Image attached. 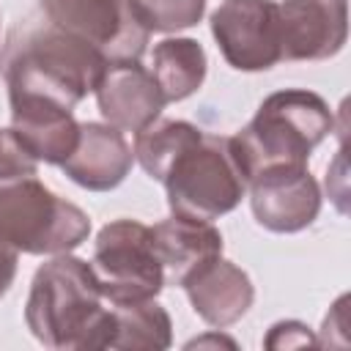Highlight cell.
<instances>
[{"mask_svg": "<svg viewBox=\"0 0 351 351\" xmlns=\"http://www.w3.org/2000/svg\"><path fill=\"white\" fill-rule=\"evenodd\" d=\"M16 263H19V252H16L11 244H5V241L0 239V299H3V296L11 291V285H14Z\"/></svg>", "mask_w": 351, "mask_h": 351, "instance_id": "cell-22", "label": "cell"}, {"mask_svg": "<svg viewBox=\"0 0 351 351\" xmlns=\"http://www.w3.org/2000/svg\"><path fill=\"white\" fill-rule=\"evenodd\" d=\"M38 14L90 44L107 63L140 60L148 49L151 30L129 0H38Z\"/></svg>", "mask_w": 351, "mask_h": 351, "instance_id": "cell-7", "label": "cell"}, {"mask_svg": "<svg viewBox=\"0 0 351 351\" xmlns=\"http://www.w3.org/2000/svg\"><path fill=\"white\" fill-rule=\"evenodd\" d=\"M200 348V346H228V348H236V340H230V337H225V335H219V332H208V335H203V337H195V340H189L186 343V348Z\"/></svg>", "mask_w": 351, "mask_h": 351, "instance_id": "cell-23", "label": "cell"}, {"mask_svg": "<svg viewBox=\"0 0 351 351\" xmlns=\"http://www.w3.org/2000/svg\"><path fill=\"white\" fill-rule=\"evenodd\" d=\"M282 60L335 58L348 38V0H277Z\"/></svg>", "mask_w": 351, "mask_h": 351, "instance_id": "cell-10", "label": "cell"}, {"mask_svg": "<svg viewBox=\"0 0 351 351\" xmlns=\"http://www.w3.org/2000/svg\"><path fill=\"white\" fill-rule=\"evenodd\" d=\"M203 134L200 126L181 118H156L145 129L134 134V162L148 173V178L159 181L170 170V165Z\"/></svg>", "mask_w": 351, "mask_h": 351, "instance_id": "cell-18", "label": "cell"}, {"mask_svg": "<svg viewBox=\"0 0 351 351\" xmlns=\"http://www.w3.org/2000/svg\"><path fill=\"white\" fill-rule=\"evenodd\" d=\"M93 274L90 261L71 252L49 255L33 280L25 302V324L30 335L58 351L110 348L112 307Z\"/></svg>", "mask_w": 351, "mask_h": 351, "instance_id": "cell-1", "label": "cell"}, {"mask_svg": "<svg viewBox=\"0 0 351 351\" xmlns=\"http://www.w3.org/2000/svg\"><path fill=\"white\" fill-rule=\"evenodd\" d=\"M266 348H302V346H318V337L313 335V329L302 321H277L269 326L266 337H263Z\"/></svg>", "mask_w": 351, "mask_h": 351, "instance_id": "cell-21", "label": "cell"}, {"mask_svg": "<svg viewBox=\"0 0 351 351\" xmlns=\"http://www.w3.org/2000/svg\"><path fill=\"white\" fill-rule=\"evenodd\" d=\"M211 36L236 71H269L282 63L277 0H222L211 11Z\"/></svg>", "mask_w": 351, "mask_h": 351, "instance_id": "cell-8", "label": "cell"}, {"mask_svg": "<svg viewBox=\"0 0 351 351\" xmlns=\"http://www.w3.org/2000/svg\"><path fill=\"white\" fill-rule=\"evenodd\" d=\"M151 77L165 96L167 104L184 101L200 90L208 71L206 49L197 38L189 36H167L154 44L151 52Z\"/></svg>", "mask_w": 351, "mask_h": 351, "instance_id": "cell-16", "label": "cell"}, {"mask_svg": "<svg viewBox=\"0 0 351 351\" xmlns=\"http://www.w3.org/2000/svg\"><path fill=\"white\" fill-rule=\"evenodd\" d=\"M151 33H178L195 27L206 14V0H129Z\"/></svg>", "mask_w": 351, "mask_h": 351, "instance_id": "cell-19", "label": "cell"}, {"mask_svg": "<svg viewBox=\"0 0 351 351\" xmlns=\"http://www.w3.org/2000/svg\"><path fill=\"white\" fill-rule=\"evenodd\" d=\"M90 236V217L36 176L0 181V239L25 255L74 252Z\"/></svg>", "mask_w": 351, "mask_h": 351, "instance_id": "cell-4", "label": "cell"}, {"mask_svg": "<svg viewBox=\"0 0 351 351\" xmlns=\"http://www.w3.org/2000/svg\"><path fill=\"white\" fill-rule=\"evenodd\" d=\"M170 214L214 222L230 214L247 195V178L236 162L230 134L203 132L165 173Z\"/></svg>", "mask_w": 351, "mask_h": 351, "instance_id": "cell-5", "label": "cell"}, {"mask_svg": "<svg viewBox=\"0 0 351 351\" xmlns=\"http://www.w3.org/2000/svg\"><path fill=\"white\" fill-rule=\"evenodd\" d=\"M154 233V247L165 269V282L181 285L186 274H192L200 263L208 258L222 255V233L214 228V222L203 219H189L170 214L167 219L156 222L151 228Z\"/></svg>", "mask_w": 351, "mask_h": 351, "instance_id": "cell-15", "label": "cell"}, {"mask_svg": "<svg viewBox=\"0 0 351 351\" xmlns=\"http://www.w3.org/2000/svg\"><path fill=\"white\" fill-rule=\"evenodd\" d=\"M93 274L107 304L156 299L165 288V269L154 247L151 225L140 219H112L93 241Z\"/></svg>", "mask_w": 351, "mask_h": 351, "instance_id": "cell-6", "label": "cell"}, {"mask_svg": "<svg viewBox=\"0 0 351 351\" xmlns=\"http://www.w3.org/2000/svg\"><path fill=\"white\" fill-rule=\"evenodd\" d=\"M110 63L44 14L14 27L0 49V77L8 96H44L74 110L93 93Z\"/></svg>", "mask_w": 351, "mask_h": 351, "instance_id": "cell-2", "label": "cell"}, {"mask_svg": "<svg viewBox=\"0 0 351 351\" xmlns=\"http://www.w3.org/2000/svg\"><path fill=\"white\" fill-rule=\"evenodd\" d=\"M112 307V340L115 351H162L173 343V321L170 313L156 299L110 304Z\"/></svg>", "mask_w": 351, "mask_h": 351, "instance_id": "cell-17", "label": "cell"}, {"mask_svg": "<svg viewBox=\"0 0 351 351\" xmlns=\"http://www.w3.org/2000/svg\"><path fill=\"white\" fill-rule=\"evenodd\" d=\"M134 151L126 134L101 121L80 123V140L74 151L58 165L69 181L88 192H110L132 173Z\"/></svg>", "mask_w": 351, "mask_h": 351, "instance_id": "cell-12", "label": "cell"}, {"mask_svg": "<svg viewBox=\"0 0 351 351\" xmlns=\"http://www.w3.org/2000/svg\"><path fill=\"white\" fill-rule=\"evenodd\" d=\"M36 170H38V162L16 143L11 129H0V181L36 176Z\"/></svg>", "mask_w": 351, "mask_h": 351, "instance_id": "cell-20", "label": "cell"}, {"mask_svg": "<svg viewBox=\"0 0 351 351\" xmlns=\"http://www.w3.org/2000/svg\"><path fill=\"white\" fill-rule=\"evenodd\" d=\"M335 112L307 88L269 93L247 126L230 134L236 162L250 178L274 165H307L313 151L335 132Z\"/></svg>", "mask_w": 351, "mask_h": 351, "instance_id": "cell-3", "label": "cell"}, {"mask_svg": "<svg viewBox=\"0 0 351 351\" xmlns=\"http://www.w3.org/2000/svg\"><path fill=\"white\" fill-rule=\"evenodd\" d=\"M250 208L261 228L271 233H299L321 211V186L307 165H274L247 184Z\"/></svg>", "mask_w": 351, "mask_h": 351, "instance_id": "cell-9", "label": "cell"}, {"mask_svg": "<svg viewBox=\"0 0 351 351\" xmlns=\"http://www.w3.org/2000/svg\"><path fill=\"white\" fill-rule=\"evenodd\" d=\"M181 288L192 310L214 329H225L241 321L255 299L250 274L222 255L200 263L192 274L184 277Z\"/></svg>", "mask_w": 351, "mask_h": 351, "instance_id": "cell-14", "label": "cell"}, {"mask_svg": "<svg viewBox=\"0 0 351 351\" xmlns=\"http://www.w3.org/2000/svg\"><path fill=\"white\" fill-rule=\"evenodd\" d=\"M93 93L104 123L121 129L123 134H137L140 129L154 123L167 104L151 71L140 60L110 63L101 80L96 82Z\"/></svg>", "mask_w": 351, "mask_h": 351, "instance_id": "cell-11", "label": "cell"}, {"mask_svg": "<svg viewBox=\"0 0 351 351\" xmlns=\"http://www.w3.org/2000/svg\"><path fill=\"white\" fill-rule=\"evenodd\" d=\"M11 134L41 165H60L80 140V121L74 110L44 96H8Z\"/></svg>", "mask_w": 351, "mask_h": 351, "instance_id": "cell-13", "label": "cell"}]
</instances>
